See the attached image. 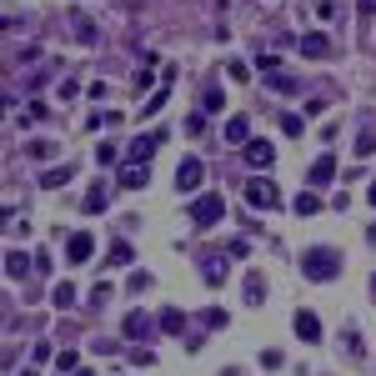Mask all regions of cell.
Segmentation results:
<instances>
[{
    "mask_svg": "<svg viewBox=\"0 0 376 376\" xmlns=\"http://www.w3.org/2000/svg\"><path fill=\"white\" fill-rule=\"evenodd\" d=\"M111 261H116V266H131V246L116 241V246H111Z\"/></svg>",
    "mask_w": 376,
    "mask_h": 376,
    "instance_id": "83f0119b",
    "label": "cell"
},
{
    "mask_svg": "<svg viewBox=\"0 0 376 376\" xmlns=\"http://www.w3.org/2000/svg\"><path fill=\"white\" fill-rule=\"evenodd\" d=\"M266 86H276V90H286V95L296 90V81H291L286 71H271V76H266Z\"/></svg>",
    "mask_w": 376,
    "mask_h": 376,
    "instance_id": "d4e9b609",
    "label": "cell"
},
{
    "mask_svg": "<svg viewBox=\"0 0 376 376\" xmlns=\"http://www.w3.org/2000/svg\"><path fill=\"white\" fill-rule=\"evenodd\" d=\"M151 181V166H136V160H126V166H121V186L126 191H141Z\"/></svg>",
    "mask_w": 376,
    "mask_h": 376,
    "instance_id": "30bf717a",
    "label": "cell"
},
{
    "mask_svg": "<svg viewBox=\"0 0 376 376\" xmlns=\"http://www.w3.org/2000/svg\"><path fill=\"white\" fill-rule=\"evenodd\" d=\"M376 151V126H361V136H356V155H371Z\"/></svg>",
    "mask_w": 376,
    "mask_h": 376,
    "instance_id": "603a6c76",
    "label": "cell"
},
{
    "mask_svg": "<svg viewBox=\"0 0 376 376\" xmlns=\"http://www.w3.org/2000/svg\"><path fill=\"white\" fill-rule=\"evenodd\" d=\"M6 271L20 281V276H30V256H20V251H6Z\"/></svg>",
    "mask_w": 376,
    "mask_h": 376,
    "instance_id": "e0dca14e",
    "label": "cell"
},
{
    "mask_svg": "<svg viewBox=\"0 0 376 376\" xmlns=\"http://www.w3.org/2000/svg\"><path fill=\"white\" fill-rule=\"evenodd\" d=\"M241 296H246V306H261V301H266V281H261V271H246Z\"/></svg>",
    "mask_w": 376,
    "mask_h": 376,
    "instance_id": "7c38bea8",
    "label": "cell"
},
{
    "mask_svg": "<svg viewBox=\"0 0 376 376\" xmlns=\"http://www.w3.org/2000/svg\"><path fill=\"white\" fill-rule=\"evenodd\" d=\"M261 366H266V371H276V366H281V351H276V346H266V351H261Z\"/></svg>",
    "mask_w": 376,
    "mask_h": 376,
    "instance_id": "f1b7e54d",
    "label": "cell"
},
{
    "mask_svg": "<svg viewBox=\"0 0 376 376\" xmlns=\"http://www.w3.org/2000/svg\"><path fill=\"white\" fill-rule=\"evenodd\" d=\"M95 160H100V166H116L121 151H116V146H100V151H95Z\"/></svg>",
    "mask_w": 376,
    "mask_h": 376,
    "instance_id": "4316f807",
    "label": "cell"
},
{
    "mask_svg": "<svg viewBox=\"0 0 376 376\" xmlns=\"http://www.w3.org/2000/svg\"><path fill=\"white\" fill-rule=\"evenodd\" d=\"M166 141L160 131H151V136H136L131 146H126V160H136V166H151V155H155V146Z\"/></svg>",
    "mask_w": 376,
    "mask_h": 376,
    "instance_id": "277c9868",
    "label": "cell"
},
{
    "mask_svg": "<svg viewBox=\"0 0 376 376\" xmlns=\"http://www.w3.org/2000/svg\"><path fill=\"white\" fill-rule=\"evenodd\" d=\"M160 331H166V336H181V331H186V311L166 306V311H160Z\"/></svg>",
    "mask_w": 376,
    "mask_h": 376,
    "instance_id": "4fadbf2b",
    "label": "cell"
},
{
    "mask_svg": "<svg viewBox=\"0 0 376 376\" xmlns=\"http://www.w3.org/2000/svg\"><path fill=\"white\" fill-rule=\"evenodd\" d=\"M25 121H30V126L45 121V100H30V105H25Z\"/></svg>",
    "mask_w": 376,
    "mask_h": 376,
    "instance_id": "f546056e",
    "label": "cell"
},
{
    "mask_svg": "<svg viewBox=\"0 0 376 376\" xmlns=\"http://www.w3.org/2000/svg\"><path fill=\"white\" fill-rule=\"evenodd\" d=\"M221 281H226V261L211 256V261H206V286H221Z\"/></svg>",
    "mask_w": 376,
    "mask_h": 376,
    "instance_id": "d6986e66",
    "label": "cell"
},
{
    "mask_svg": "<svg viewBox=\"0 0 376 376\" xmlns=\"http://www.w3.org/2000/svg\"><path fill=\"white\" fill-rule=\"evenodd\" d=\"M226 216V201L221 196H196V206H191V221L196 226H216Z\"/></svg>",
    "mask_w": 376,
    "mask_h": 376,
    "instance_id": "7a4b0ae2",
    "label": "cell"
},
{
    "mask_svg": "<svg viewBox=\"0 0 376 376\" xmlns=\"http://www.w3.org/2000/svg\"><path fill=\"white\" fill-rule=\"evenodd\" d=\"M76 40H81V45H95V25H90V20H76Z\"/></svg>",
    "mask_w": 376,
    "mask_h": 376,
    "instance_id": "484cf974",
    "label": "cell"
},
{
    "mask_svg": "<svg viewBox=\"0 0 376 376\" xmlns=\"http://www.w3.org/2000/svg\"><path fill=\"white\" fill-rule=\"evenodd\" d=\"M356 11H361V20H371L376 16V0H356Z\"/></svg>",
    "mask_w": 376,
    "mask_h": 376,
    "instance_id": "1f68e13d",
    "label": "cell"
},
{
    "mask_svg": "<svg viewBox=\"0 0 376 376\" xmlns=\"http://www.w3.org/2000/svg\"><path fill=\"white\" fill-rule=\"evenodd\" d=\"M296 45H301V56H306V61H327V56H331V40L321 35V30H306Z\"/></svg>",
    "mask_w": 376,
    "mask_h": 376,
    "instance_id": "5b68a950",
    "label": "cell"
},
{
    "mask_svg": "<svg viewBox=\"0 0 376 376\" xmlns=\"http://www.w3.org/2000/svg\"><path fill=\"white\" fill-rule=\"evenodd\" d=\"M126 336H131V341L151 336V316H146V311H131V316H126Z\"/></svg>",
    "mask_w": 376,
    "mask_h": 376,
    "instance_id": "5bb4252c",
    "label": "cell"
},
{
    "mask_svg": "<svg viewBox=\"0 0 376 376\" xmlns=\"http://www.w3.org/2000/svg\"><path fill=\"white\" fill-rule=\"evenodd\" d=\"M241 155L251 160L256 171H266V166H271V155H276V151H271V141H246V146H241Z\"/></svg>",
    "mask_w": 376,
    "mask_h": 376,
    "instance_id": "52a82bcc",
    "label": "cell"
},
{
    "mask_svg": "<svg viewBox=\"0 0 376 376\" xmlns=\"http://www.w3.org/2000/svg\"><path fill=\"white\" fill-rule=\"evenodd\" d=\"M246 201H251L256 211H276V206H281V191L266 181V176H256V181L246 186Z\"/></svg>",
    "mask_w": 376,
    "mask_h": 376,
    "instance_id": "3957f363",
    "label": "cell"
},
{
    "mask_svg": "<svg viewBox=\"0 0 376 376\" xmlns=\"http://www.w3.org/2000/svg\"><path fill=\"white\" fill-rule=\"evenodd\" d=\"M56 155V141H30V160H50Z\"/></svg>",
    "mask_w": 376,
    "mask_h": 376,
    "instance_id": "cb8c5ba5",
    "label": "cell"
},
{
    "mask_svg": "<svg viewBox=\"0 0 376 376\" xmlns=\"http://www.w3.org/2000/svg\"><path fill=\"white\" fill-rule=\"evenodd\" d=\"M246 141H251L246 121H241V116H231V121H226V146H246Z\"/></svg>",
    "mask_w": 376,
    "mask_h": 376,
    "instance_id": "2e32d148",
    "label": "cell"
},
{
    "mask_svg": "<svg viewBox=\"0 0 376 376\" xmlns=\"http://www.w3.org/2000/svg\"><path fill=\"white\" fill-rule=\"evenodd\" d=\"M291 327H296L301 341H321V321H316V311H296V316H291Z\"/></svg>",
    "mask_w": 376,
    "mask_h": 376,
    "instance_id": "9c48e42d",
    "label": "cell"
},
{
    "mask_svg": "<svg viewBox=\"0 0 376 376\" xmlns=\"http://www.w3.org/2000/svg\"><path fill=\"white\" fill-rule=\"evenodd\" d=\"M301 271H306L311 281H331V276L341 271V256H336L331 246H311V251L301 256Z\"/></svg>",
    "mask_w": 376,
    "mask_h": 376,
    "instance_id": "6da1fadb",
    "label": "cell"
},
{
    "mask_svg": "<svg viewBox=\"0 0 376 376\" xmlns=\"http://www.w3.org/2000/svg\"><path fill=\"white\" fill-rule=\"evenodd\" d=\"M201 181H206V166H201L196 155H186V160H181V171H176V186H181V191H196Z\"/></svg>",
    "mask_w": 376,
    "mask_h": 376,
    "instance_id": "8992f818",
    "label": "cell"
},
{
    "mask_svg": "<svg viewBox=\"0 0 376 376\" xmlns=\"http://www.w3.org/2000/svg\"><path fill=\"white\" fill-rule=\"evenodd\" d=\"M336 176V155H316V166H311V186H331Z\"/></svg>",
    "mask_w": 376,
    "mask_h": 376,
    "instance_id": "8fae6325",
    "label": "cell"
},
{
    "mask_svg": "<svg viewBox=\"0 0 376 376\" xmlns=\"http://www.w3.org/2000/svg\"><path fill=\"white\" fill-rule=\"evenodd\" d=\"M371 206H376V186H371Z\"/></svg>",
    "mask_w": 376,
    "mask_h": 376,
    "instance_id": "836d02e7",
    "label": "cell"
},
{
    "mask_svg": "<svg viewBox=\"0 0 376 376\" xmlns=\"http://www.w3.org/2000/svg\"><path fill=\"white\" fill-rule=\"evenodd\" d=\"M20 376H35V371H20Z\"/></svg>",
    "mask_w": 376,
    "mask_h": 376,
    "instance_id": "e575fe53",
    "label": "cell"
},
{
    "mask_svg": "<svg viewBox=\"0 0 376 376\" xmlns=\"http://www.w3.org/2000/svg\"><path fill=\"white\" fill-rule=\"evenodd\" d=\"M371 301H376V276H371Z\"/></svg>",
    "mask_w": 376,
    "mask_h": 376,
    "instance_id": "d6a6232c",
    "label": "cell"
},
{
    "mask_svg": "<svg viewBox=\"0 0 376 376\" xmlns=\"http://www.w3.org/2000/svg\"><path fill=\"white\" fill-rule=\"evenodd\" d=\"M201 105H206V111H226V95H221V86H206Z\"/></svg>",
    "mask_w": 376,
    "mask_h": 376,
    "instance_id": "44dd1931",
    "label": "cell"
},
{
    "mask_svg": "<svg viewBox=\"0 0 376 376\" xmlns=\"http://www.w3.org/2000/svg\"><path fill=\"white\" fill-rule=\"evenodd\" d=\"M105 201H111V196H105V186H95L86 201H81V211H90V216H100V211H105Z\"/></svg>",
    "mask_w": 376,
    "mask_h": 376,
    "instance_id": "ffe728a7",
    "label": "cell"
},
{
    "mask_svg": "<svg viewBox=\"0 0 376 376\" xmlns=\"http://www.w3.org/2000/svg\"><path fill=\"white\" fill-rule=\"evenodd\" d=\"M71 176H76V166H50V171L40 176V191H50V186H66Z\"/></svg>",
    "mask_w": 376,
    "mask_h": 376,
    "instance_id": "9a60e30c",
    "label": "cell"
},
{
    "mask_svg": "<svg viewBox=\"0 0 376 376\" xmlns=\"http://www.w3.org/2000/svg\"><path fill=\"white\" fill-rule=\"evenodd\" d=\"M90 251H95V241H90L86 231H76V236L66 241V261H71V266H81V261H90Z\"/></svg>",
    "mask_w": 376,
    "mask_h": 376,
    "instance_id": "ba28073f",
    "label": "cell"
},
{
    "mask_svg": "<svg viewBox=\"0 0 376 376\" xmlns=\"http://www.w3.org/2000/svg\"><path fill=\"white\" fill-rule=\"evenodd\" d=\"M316 211H321V196L316 191H301L296 196V216H316Z\"/></svg>",
    "mask_w": 376,
    "mask_h": 376,
    "instance_id": "ac0fdd59",
    "label": "cell"
},
{
    "mask_svg": "<svg viewBox=\"0 0 376 376\" xmlns=\"http://www.w3.org/2000/svg\"><path fill=\"white\" fill-rule=\"evenodd\" d=\"M50 301H56L61 311H66V306H76V286H71V281H61L56 291H50Z\"/></svg>",
    "mask_w": 376,
    "mask_h": 376,
    "instance_id": "7402d4cb",
    "label": "cell"
},
{
    "mask_svg": "<svg viewBox=\"0 0 376 376\" xmlns=\"http://www.w3.org/2000/svg\"><path fill=\"white\" fill-rule=\"evenodd\" d=\"M281 131L286 136H301V116H281Z\"/></svg>",
    "mask_w": 376,
    "mask_h": 376,
    "instance_id": "4dcf8cb0",
    "label": "cell"
}]
</instances>
